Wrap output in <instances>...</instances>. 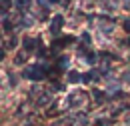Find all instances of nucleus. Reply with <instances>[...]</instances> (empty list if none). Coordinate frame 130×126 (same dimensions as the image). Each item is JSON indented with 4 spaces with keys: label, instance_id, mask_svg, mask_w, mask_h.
<instances>
[{
    "label": "nucleus",
    "instance_id": "nucleus-3",
    "mask_svg": "<svg viewBox=\"0 0 130 126\" xmlns=\"http://www.w3.org/2000/svg\"><path fill=\"white\" fill-rule=\"evenodd\" d=\"M74 122H84V116L76 114V116H68V118H60L56 122H52V126H74Z\"/></svg>",
    "mask_w": 130,
    "mask_h": 126
},
{
    "label": "nucleus",
    "instance_id": "nucleus-8",
    "mask_svg": "<svg viewBox=\"0 0 130 126\" xmlns=\"http://www.w3.org/2000/svg\"><path fill=\"white\" fill-rule=\"evenodd\" d=\"M68 82H70V84H78V82H82V74H80V72H76V70H70V72H68Z\"/></svg>",
    "mask_w": 130,
    "mask_h": 126
},
{
    "label": "nucleus",
    "instance_id": "nucleus-9",
    "mask_svg": "<svg viewBox=\"0 0 130 126\" xmlns=\"http://www.w3.org/2000/svg\"><path fill=\"white\" fill-rule=\"evenodd\" d=\"M98 70H90V72H86V74H82V82H94L98 80Z\"/></svg>",
    "mask_w": 130,
    "mask_h": 126
},
{
    "label": "nucleus",
    "instance_id": "nucleus-1",
    "mask_svg": "<svg viewBox=\"0 0 130 126\" xmlns=\"http://www.w3.org/2000/svg\"><path fill=\"white\" fill-rule=\"evenodd\" d=\"M50 72V66L48 64H32V66H28L26 70H24V78L28 80H44L46 76H48Z\"/></svg>",
    "mask_w": 130,
    "mask_h": 126
},
{
    "label": "nucleus",
    "instance_id": "nucleus-2",
    "mask_svg": "<svg viewBox=\"0 0 130 126\" xmlns=\"http://www.w3.org/2000/svg\"><path fill=\"white\" fill-rule=\"evenodd\" d=\"M88 102V94L86 92H70L66 98V104L70 108H84Z\"/></svg>",
    "mask_w": 130,
    "mask_h": 126
},
{
    "label": "nucleus",
    "instance_id": "nucleus-18",
    "mask_svg": "<svg viewBox=\"0 0 130 126\" xmlns=\"http://www.w3.org/2000/svg\"><path fill=\"white\" fill-rule=\"evenodd\" d=\"M48 2H50V4H54V2H58V0H48Z\"/></svg>",
    "mask_w": 130,
    "mask_h": 126
},
{
    "label": "nucleus",
    "instance_id": "nucleus-7",
    "mask_svg": "<svg viewBox=\"0 0 130 126\" xmlns=\"http://www.w3.org/2000/svg\"><path fill=\"white\" fill-rule=\"evenodd\" d=\"M68 66H70V58H68V56H60V58L56 60V68H54V70H56V72H62Z\"/></svg>",
    "mask_w": 130,
    "mask_h": 126
},
{
    "label": "nucleus",
    "instance_id": "nucleus-16",
    "mask_svg": "<svg viewBox=\"0 0 130 126\" xmlns=\"http://www.w3.org/2000/svg\"><path fill=\"white\" fill-rule=\"evenodd\" d=\"M108 122H110L108 118H98V120H96V126H108Z\"/></svg>",
    "mask_w": 130,
    "mask_h": 126
},
{
    "label": "nucleus",
    "instance_id": "nucleus-10",
    "mask_svg": "<svg viewBox=\"0 0 130 126\" xmlns=\"http://www.w3.org/2000/svg\"><path fill=\"white\" fill-rule=\"evenodd\" d=\"M92 98H94V102H96V104H100V102H104V100H106V92H102V90L94 88V90H92Z\"/></svg>",
    "mask_w": 130,
    "mask_h": 126
},
{
    "label": "nucleus",
    "instance_id": "nucleus-14",
    "mask_svg": "<svg viewBox=\"0 0 130 126\" xmlns=\"http://www.w3.org/2000/svg\"><path fill=\"white\" fill-rule=\"evenodd\" d=\"M96 58H98V54H94V52H88L86 54V62L88 64H96Z\"/></svg>",
    "mask_w": 130,
    "mask_h": 126
},
{
    "label": "nucleus",
    "instance_id": "nucleus-13",
    "mask_svg": "<svg viewBox=\"0 0 130 126\" xmlns=\"http://www.w3.org/2000/svg\"><path fill=\"white\" fill-rule=\"evenodd\" d=\"M2 28H4L6 32L12 30V22H10V18H6V16H4V20H2Z\"/></svg>",
    "mask_w": 130,
    "mask_h": 126
},
{
    "label": "nucleus",
    "instance_id": "nucleus-11",
    "mask_svg": "<svg viewBox=\"0 0 130 126\" xmlns=\"http://www.w3.org/2000/svg\"><path fill=\"white\" fill-rule=\"evenodd\" d=\"M28 6H30V0H16V8L22 12V14L28 10Z\"/></svg>",
    "mask_w": 130,
    "mask_h": 126
},
{
    "label": "nucleus",
    "instance_id": "nucleus-15",
    "mask_svg": "<svg viewBox=\"0 0 130 126\" xmlns=\"http://www.w3.org/2000/svg\"><path fill=\"white\" fill-rule=\"evenodd\" d=\"M24 62H26V54H22V52H20V54L16 56V60H14V64L20 66V64H24Z\"/></svg>",
    "mask_w": 130,
    "mask_h": 126
},
{
    "label": "nucleus",
    "instance_id": "nucleus-17",
    "mask_svg": "<svg viewBox=\"0 0 130 126\" xmlns=\"http://www.w3.org/2000/svg\"><path fill=\"white\" fill-rule=\"evenodd\" d=\"M122 26H124V30H126V32L130 34V18H126V20L122 22Z\"/></svg>",
    "mask_w": 130,
    "mask_h": 126
},
{
    "label": "nucleus",
    "instance_id": "nucleus-4",
    "mask_svg": "<svg viewBox=\"0 0 130 126\" xmlns=\"http://www.w3.org/2000/svg\"><path fill=\"white\" fill-rule=\"evenodd\" d=\"M74 40H76L74 36H62V38H56V40L52 42V52H58V50H62L64 46L72 44Z\"/></svg>",
    "mask_w": 130,
    "mask_h": 126
},
{
    "label": "nucleus",
    "instance_id": "nucleus-5",
    "mask_svg": "<svg viewBox=\"0 0 130 126\" xmlns=\"http://www.w3.org/2000/svg\"><path fill=\"white\" fill-rule=\"evenodd\" d=\"M62 24H64V18L60 14H56L52 18V22H50V34H52V36H58V34L62 32Z\"/></svg>",
    "mask_w": 130,
    "mask_h": 126
},
{
    "label": "nucleus",
    "instance_id": "nucleus-12",
    "mask_svg": "<svg viewBox=\"0 0 130 126\" xmlns=\"http://www.w3.org/2000/svg\"><path fill=\"white\" fill-rule=\"evenodd\" d=\"M10 6H12V0H0V10H2L4 16H6V12L10 10Z\"/></svg>",
    "mask_w": 130,
    "mask_h": 126
},
{
    "label": "nucleus",
    "instance_id": "nucleus-6",
    "mask_svg": "<svg viewBox=\"0 0 130 126\" xmlns=\"http://www.w3.org/2000/svg\"><path fill=\"white\" fill-rule=\"evenodd\" d=\"M22 44H24V50H38V48H42L40 44V38H30V36H26V38H22Z\"/></svg>",
    "mask_w": 130,
    "mask_h": 126
}]
</instances>
